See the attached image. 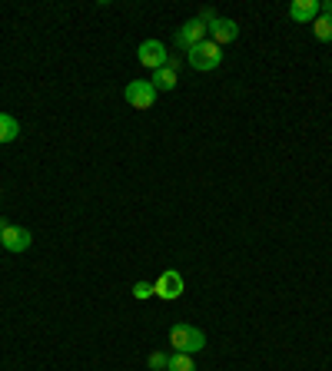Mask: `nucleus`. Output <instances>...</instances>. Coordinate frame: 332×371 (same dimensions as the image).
Wrapping results in <instances>:
<instances>
[{"label":"nucleus","mask_w":332,"mask_h":371,"mask_svg":"<svg viewBox=\"0 0 332 371\" xmlns=\"http://www.w3.org/2000/svg\"><path fill=\"white\" fill-rule=\"evenodd\" d=\"M169 345H173V352H180V355H196V352L206 348V335L199 329H193V325L180 322V325L169 329Z\"/></svg>","instance_id":"nucleus-1"},{"label":"nucleus","mask_w":332,"mask_h":371,"mask_svg":"<svg viewBox=\"0 0 332 371\" xmlns=\"http://www.w3.org/2000/svg\"><path fill=\"white\" fill-rule=\"evenodd\" d=\"M186 63H190L196 73H209V70H216L222 63V50L213 40H203L186 54Z\"/></svg>","instance_id":"nucleus-2"},{"label":"nucleus","mask_w":332,"mask_h":371,"mask_svg":"<svg viewBox=\"0 0 332 371\" xmlns=\"http://www.w3.org/2000/svg\"><path fill=\"white\" fill-rule=\"evenodd\" d=\"M123 97H126V103H130L133 110H150V106H156V90H153V83H150V80H133V83H126Z\"/></svg>","instance_id":"nucleus-3"},{"label":"nucleus","mask_w":332,"mask_h":371,"mask_svg":"<svg viewBox=\"0 0 332 371\" xmlns=\"http://www.w3.org/2000/svg\"><path fill=\"white\" fill-rule=\"evenodd\" d=\"M183 289H186V285H183V275L173 272V269H166V272L153 282V295L163 299V302H176L183 295Z\"/></svg>","instance_id":"nucleus-4"},{"label":"nucleus","mask_w":332,"mask_h":371,"mask_svg":"<svg viewBox=\"0 0 332 371\" xmlns=\"http://www.w3.org/2000/svg\"><path fill=\"white\" fill-rule=\"evenodd\" d=\"M206 30H209V27L203 24V20H199V17H193V20H186V24H183L180 30H176V47L190 54V50H193L196 43H203V40H206Z\"/></svg>","instance_id":"nucleus-5"},{"label":"nucleus","mask_w":332,"mask_h":371,"mask_svg":"<svg viewBox=\"0 0 332 371\" xmlns=\"http://www.w3.org/2000/svg\"><path fill=\"white\" fill-rule=\"evenodd\" d=\"M0 246L7 248V252H27L30 246H33V235H30V229H24V226H3V232H0Z\"/></svg>","instance_id":"nucleus-6"},{"label":"nucleus","mask_w":332,"mask_h":371,"mask_svg":"<svg viewBox=\"0 0 332 371\" xmlns=\"http://www.w3.org/2000/svg\"><path fill=\"white\" fill-rule=\"evenodd\" d=\"M137 56H139V67H150V70H160V67H166V47L160 40H146V43H139V50H137Z\"/></svg>","instance_id":"nucleus-7"},{"label":"nucleus","mask_w":332,"mask_h":371,"mask_svg":"<svg viewBox=\"0 0 332 371\" xmlns=\"http://www.w3.org/2000/svg\"><path fill=\"white\" fill-rule=\"evenodd\" d=\"M209 33H213V43L222 47V43H233L239 37V24L229 20V17H216L213 24H209Z\"/></svg>","instance_id":"nucleus-8"},{"label":"nucleus","mask_w":332,"mask_h":371,"mask_svg":"<svg viewBox=\"0 0 332 371\" xmlns=\"http://www.w3.org/2000/svg\"><path fill=\"white\" fill-rule=\"evenodd\" d=\"M289 17L296 20V24H312V20L319 17V0H292Z\"/></svg>","instance_id":"nucleus-9"},{"label":"nucleus","mask_w":332,"mask_h":371,"mask_svg":"<svg viewBox=\"0 0 332 371\" xmlns=\"http://www.w3.org/2000/svg\"><path fill=\"white\" fill-rule=\"evenodd\" d=\"M153 90L160 93V90H173L176 83H180V77H176V70H169V67H160V70H153Z\"/></svg>","instance_id":"nucleus-10"},{"label":"nucleus","mask_w":332,"mask_h":371,"mask_svg":"<svg viewBox=\"0 0 332 371\" xmlns=\"http://www.w3.org/2000/svg\"><path fill=\"white\" fill-rule=\"evenodd\" d=\"M17 136H20V123L10 113H0V143H14Z\"/></svg>","instance_id":"nucleus-11"},{"label":"nucleus","mask_w":332,"mask_h":371,"mask_svg":"<svg viewBox=\"0 0 332 371\" xmlns=\"http://www.w3.org/2000/svg\"><path fill=\"white\" fill-rule=\"evenodd\" d=\"M312 33H316V40H322V43H332V17L319 14L316 20H312Z\"/></svg>","instance_id":"nucleus-12"},{"label":"nucleus","mask_w":332,"mask_h":371,"mask_svg":"<svg viewBox=\"0 0 332 371\" xmlns=\"http://www.w3.org/2000/svg\"><path fill=\"white\" fill-rule=\"evenodd\" d=\"M166 371H196L193 355H180V352H173V355H169V365H166Z\"/></svg>","instance_id":"nucleus-13"},{"label":"nucleus","mask_w":332,"mask_h":371,"mask_svg":"<svg viewBox=\"0 0 332 371\" xmlns=\"http://www.w3.org/2000/svg\"><path fill=\"white\" fill-rule=\"evenodd\" d=\"M166 365H169V355H166V352H153L150 355V371H166Z\"/></svg>","instance_id":"nucleus-14"},{"label":"nucleus","mask_w":332,"mask_h":371,"mask_svg":"<svg viewBox=\"0 0 332 371\" xmlns=\"http://www.w3.org/2000/svg\"><path fill=\"white\" fill-rule=\"evenodd\" d=\"M133 299H139V302L153 299V285H150V282H137V285H133Z\"/></svg>","instance_id":"nucleus-15"},{"label":"nucleus","mask_w":332,"mask_h":371,"mask_svg":"<svg viewBox=\"0 0 332 371\" xmlns=\"http://www.w3.org/2000/svg\"><path fill=\"white\" fill-rule=\"evenodd\" d=\"M166 67H169V70H180V56H166Z\"/></svg>","instance_id":"nucleus-16"},{"label":"nucleus","mask_w":332,"mask_h":371,"mask_svg":"<svg viewBox=\"0 0 332 371\" xmlns=\"http://www.w3.org/2000/svg\"><path fill=\"white\" fill-rule=\"evenodd\" d=\"M319 10H322L326 17H332V0H326V3H319Z\"/></svg>","instance_id":"nucleus-17"},{"label":"nucleus","mask_w":332,"mask_h":371,"mask_svg":"<svg viewBox=\"0 0 332 371\" xmlns=\"http://www.w3.org/2000/svg\"><path fill=\"white\" fill-rule=\"evenodd\" d=\"M3 226H7V219H0V232H3Z\"/></svg>","instance_id":"nucleus-18"}]
</instances>
